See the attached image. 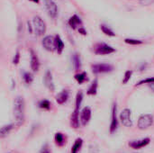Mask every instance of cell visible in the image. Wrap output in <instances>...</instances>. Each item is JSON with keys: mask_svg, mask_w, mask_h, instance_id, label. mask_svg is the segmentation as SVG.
Returning a JSON list of instances; mask_svg holds the SVG:
<instances>
[{"mask_svg": "<svg viewBox=\"0 0 154 153\" xmlns=\"http://www.w3.org/2000/svg\"><path fill=\"white\" fill-rule=\"evenodd\" d=\"M8 153H12V152H8Z\"/></svg>", "mask_w": 154, "mask_h": 153, "instance_id": "39", "label": "cell"}, {"mask_svg": "<svg viewBox=\"0 0 154 153\" xmlns=\"http://www.w3.org/2000/svg\"><path fill=\"white\" fill-rule=\"evenodd\" d=\"M69 26L72 28V29H77L78 27H82V22H81V19L77 15V14H74L73 16H71L69 20Z\"/></svg>", "mask_w": 154, "mask_h": 153, "instance_id": "15", "label": "cell"}, {"mask_svg": "<svg viewBox=\"0 0 154 153\" xmlns=\"http://www.w3.org/2000/svg\"><path fill=\"white\" fill-rule=\"evenodd\" d=\"M82 101H83V93L82 92H78V94L76 96V107L75 108L79 110Z\"/></svg>", "mask_w": 154, "mask_h": 153, "instance_id": "25", "label": "cell"}, {"mask_svg": "<svg viewBox=\"0 0 154 153\" xmlns=\"http://www.w3.org/2000/svg\"><path fill=\"white\" fill-rule=\"evenodd\" d=\"M91 109L88 106H85L80 113V123L83 126H86L91 119Z\"/></svg>", "mask_w": 154, "mask_h": 153, "instance_id": "10", "label": "cell"}, {"mask_svg": "<svg viewBox=\"0 0 154 153\" xmlns=\"http://www.w3.org/2000/svg\"><path fill=\"white\" fill-rule=\"evenodd\" d=\"M115 48L106 44V43H99L95 48V53L98 55H107L110 53L115 52Z\"/></svg>", "mask_w": 154, "mask_h": 153, "instance_id": "6", "label": "cell"}, {"mask_svg": "<svg viewBox=\"0 0 154 153\" xmlns=\"http://www.w3.org/2000/svg\"><path fill=\"white\" fill-rule=\"evenodd\" d=\"M132 75H133V71L132 70H127L125 73V77H124V79H123V84H126L130 80Z\"/></svg>", "mask_w": 154, "mask_h": 153, "instance_id": "29", "label": "cell"}, {"mask_svg": "<svg viewBox=\"0 0 154 153\" xmlns=\"http://www.w3.org/2000/svg\"><path fill=\"white\" fill-rule=\"evenodd\" d=\"M24 101L23 97L17 96L14 102V115L15 119V124L21 126L24 124Z\"/></svg>", "mask_w": 154, "mask_h": 153, "instance_id": "1", "label": "cell"}, {"mask_svg": "<svg viewBox=\"0 0 154 153\" xmlns=\"http://www.w3.org/2000/svg\"><path fill=\"white\" fill-rule=\"evenodd\" d=\"M40 153H51V150H50V147H49V145H48V144H45V145H43V147L42 148V150H41Z\"/></svg>", "mask_w": 154, "mask_h": 153, "instance_id": "32", "label": "cell"}, {"mask_svg": "<svg viewBox=\"0 0 154 153\" xmlns=\"http://www.w3.org/2000/svg\"><path fill=\"white\" fill-rule=\"evenodd\" d=\"M100 29H101V31H102L106 35H108V36H111V37L116 36V33H115L110 28H108V26H106V25L102 24V25L100 26Z\"/></svg>", "mask_w": 154, "mask_h": 153, "instance_id": "24", "label": "cell"}, {"mask_svg": "<svg viewBox=\"0 0 154 153\" xmlns=\"http://www.w3.org/2000/svg\"><path fill=\"white\" fill-rule=\"evenodd\" d=\"M42 46L43 48L48 51H53L56 50L55 48V38H53L51 35L45 36L42 40Z\"/></svg>", "mask_w": 154, "mask_h": 153, "instance_id": "9", "label": "cell"}, {"mask_svg": "<svg viewBox=\"0 0 154 153\" xmlns=\"http://www.w3.org/2000/svg\"><path fill=\"white\" fill-rule=\"evenodd\" d=\"M14 128V124H6V125H4L1 127V131H0V136L1 138H5L9 133L10 131Z\"/></svg>", "mask_w": 154, "mask_h": 153, "instance_id": "21", "label": "cell"}, {"mask_svg": "<svg viewBox=\"0 0 154 153\" xmlns=\"http://www.w3.org/2000/svg\"><path fill=\"white\" fill-rule=\"evenodd\" d=\"M55 48L56 50L58 51V53H61L63 49H64V43L61 40V38L60 37V35H56L55 36Z\"/></svg>", "mask_w": 154, "mask_h": 153, "instance_id": "17", "label": "cell"}, {"mask_svg": "<svg viewBox=\"0 0 154 153\" xmlns=\"http://www.w3.org/2000/svg\"><path fill=\"white\" fill-rule=\"evenodd\" d=\"M69 93L68 90H62L60 93H59L56 96V101L59 105H63L65 104L68 99H69Z\"/></svg>", "mask_w": 154, "mask_h": 153, "instance_id": "16", "label": "cell"}, {"mask_svg": "<svg viewBox=\"0 0 154 153\" xmlns=\"http://www.w3.org/2000/svg\"><path fill=\"white\" fill-rule=\"evenodd\" d=\"M79 33H81L82 35H87V31H86L83 27L79 28Z\"/></svg>", "mask_w": 154, "mask_h": 153, "instance_id": "35", "label": "cell"}, {"mask_svg": "<svg viewBox=\"0 0 154 153\" xmlns=\"http://www.w3.org/2000/svg\"><path fill=\"white\" fill-rule=\"evenodd\" d=\"M97 87H98V81H97V79L96 78V79L92 82L91 86L89 87V88H88L87 94L89 95V96H95V95H97Z\"/></svg>", "mask_w": 154, "mask_h": 153, "instance_id": "18", "label": "cell"}, {"mask_svg": "<svg viewBox=\"0 0 154 153\" xmlns=\"http://www.w3.org/2000/svg\"><path fill=\"white\" fill-rule=\"evenodd\" d=\"M79 110L77 109V108H75L74 112H73L72 115H71L70 125H71V127L74 128V129H78V128L79 127V121H80V120H79Z\"/></svg>", "mask_w": 154, "mask_h": 153, "instance_id": "13", "label": "cell"}, {"mask_svg": "<svg viewBox=\"0 0 154 153\" xmlns=\"http://www.w3.org/2000/svg\"><path fill=\"white\" fill-rule=\"evenodd\" d=\"M90 153H99V150L97 147H96L95 145H91L90 146V150H89Z\"/></svg>", "mask_w": 154, "mask_h": 153, "instance_id": "33", "label": "cell"}, {"mask_svg": "<svg viewBox=\"0 0 154 153\" xmlns=\"http://www.w3.org/2000/svg\"><path fill=\"white\" fill-rule=\"evenodd\" d=\"M120 121L122 124L125 127H132L133 126V120H132V112L128 108H125L120 114Z\"/></svg>", "mask_w": 154, "mask_h": 153, "instance_id": "4", "label": "cell"}, {"mask_svg": "<svg viewBox=\"0 0 154 153\" xmlns=\"http://www.w3.org/2000/svg\"><path fill=\"white\" fill-rule=\"evenodd\" d=\"M154 82V78H145V79H143L141 80L137 86H140V85H143V84H151V83H153Z\"/></svg>", "mask_w": 154, "mask_h": 153, "instance_id": "30", "label": "cell"}, {"mask_svg": "<svg viewBox=\"0 0 154 153\" xmlns=\"http://www.w3.org/2000/svg\"><path fill=\"white\" fill-rule=\"evenodd\" d=\"M44 84L47 87V88L49 90H51V92H53L55 90V87H54V83H53V78H52V75L51 73V71H47L45 73L44 76Z\"/></svg>", "mask_w": 154, "mask_h": 153, "instance_id": "12", "label": "cell"}, {"mask_svg": "<svg viewBox=\"0 0 154 153\" xmlns=\"http://www.w3.org/2000/svg\"><path fill=\"white\" fill-rule=\"evenodd\" d=\"M30 53H31V69H32L33 72H36V71L39 70V68H40L39 59H38L37 55L34 53L33 50H31Z\"/></svg>", "mask_w": 154, "mask_h": 153, "instance_id": "14", "label": "cell"}, {"mask_svg": "<svg viewBox=\"0 0 154 153\" xmlns=\"http://www.w3.org/2000/svg\"><path fill=\"white\" fill-rule=\"evenodd\" d=\"M150 142H151L150 138H144V139H142V140H139V141L130 142L129 146L134 150H140V149L147 146L150 143Z\"/></svg>", "mask_w": 154, "mask_h": 153, "instance_id": "11", "label": "cell"}, {"mask_svg": "<svg viewBox=\"0 0 154 153\" xmlns=\"http://www.w3.org/2000/svg\"><path fill=\"white\" fill-rule=\"evenodd\" d=\"M54 140H55V142L58 146H62L64 143H65V140H64V135L61 133H57L55 134V137H54Z\"/></svg>", "mask_w": 154, "mask_h": 153, "instance_id": "23", "label": "cell"}, {"mask_svg": "<svg viewBox=\"0 0 154 153\" xmlns=\"http://www.w3.org/2000/svg\"><path fill=\"white\" fill-rule=\"evenodd\" d=\"M82 144H83V140H82L81 138H78V139L75 141L73 146L71 147V153L79 152V151H80L81 147H82Z\"/></svg>", "mask_w": 154, "mask_h": 153, "instance_id": "19", "label": "cell"}, {"mask_svg": "<svg viewBox=\"0 0 154 153\" xmlns=\"http://www.w3.org/2000/svg\"><path fill=\"white\" fill-rule=\"evenodd\" d=\"M30 1H32V2H34V3H38V2H39V0H30Z\"/></svg>", "mask_w": 154, "mask_h": 153, "instance_id": "38", "label": "cell"}, {"mask_svg": "<svg viewBox=\"0 0 154 153\" xmlns=\"http://www.w3.org/2000/svg\"><path fill=\"white\" fill-rule=\"evenodd\" d=\"M152 124H153V116L152 115L146 114V115H142L139 117L137 126L140 130H145L151 127Z\"/></svg>", "mask_w": 154, "mask_h": 153, "instance_id": "2", "label": "cell"}, {"mask_svg": "<svg viewBox=\"0 0 154 153\" xmlns=\"http://www.w3.org/2000/svg\"><path fill=\"white\" fill-rule=\"evenodd\" d=\"M44 4L48 12V14L51 18H55L58 14V7L53 0H44Z\"/></svg>", "mask_w": 154, "mask_h": 153, "instance_id": "8", "label": "cell"}, {"mask_svg": "<svg viewBox=\"0 0 154 153\" xmlns=\"http://www.w3.org/2000/svg\"><path fill=\"white\" fill-rule=\"evenodd\" d=\"M75 79L78 81L79 84H83L84 82H86L88 80V76L86 72H82V73H79L77 75H75Z\"/></svg>", "mask_w": 154, "mask_h": 153, "instance_id": "22", "label": "cell"}, {"mask_svg": "<svg viewBox=\"0 0 154 153\" xmlns=\"http://www.w3.org/2000/svg\"><path fill=\"white\" fill-rule=\"evenodd\" d=\"M73 60V66H74V69L75 70H79L81 69V60H80V56L78 53H75L73 55L72 58Z\"/></svg>", "mask_w": 154, "mask_h": 153, "instance_id": "20", "label": "cell"}, {"mask_svg": "<svg viewBox=\"0 0 154 153\" xmlns=\"http://www.w3.org/2000/svg\"><path fill=\"white\" fill-rule=\"evenodd\" d=\"M152 2H154V0H141L140 3L141 4H143V5H151Z\"/></svg>", "mask_w": 154, "mask_h": 153, "instance_id": "34", "label": "cell"}, {"mask_svg": "<svg viewBox=\"0 0 154 153\" xmlns=\"http://www.w3.org/2000/svg\"><path fill=\"white\" fill-rule=\"evenodd\" d=\"M19 61H20V52H19V50H17L16 53H15V55H14V57L13 63L14 65H17L19 63Z\"/></svg>", "mask_w": 154, "mask_h": 153, "instance_id": "31", "label": "cell"}, {"mask_svg": "<svg viewBox=\"0 0 154 153\" xmlns=\"http://www.w3.org/2000/svg\"><path fill=\"white\" fill-rule=\"evenodd\" d=\"M32 23H33V29L35 31V33L38 36H42L45 33L46 24L40 16H34L32 20Z\"/></svg>", "mask_w": 154, "mask_h": 153, "instance_id": "3", "label": "cell"}, {"mask_svg": "<svg viewBox=\"0 0 154 153\" xmlns=\"http://www.w3.org/2000/svg\"><path fill=\"white\" fill-rule=\"evenodd\" d=\"M117 106L116 103H114L112 107V120L110 124V133L113 134L116 132L118 128V120H117Z\"/></svg>", "mask_w": 154, "mask_h": 153, "instance_id": "7", "label": "cell"}, {"mask_svg": "<svg viewBox=\"0 0 154 153\" xmlns=\"http://www.w3.org/2000/svg\"><path fill=\"white\" fill-rule=\"evenodd\" d=\"M23 80H24V82H25L26 84L30 85V84L32 82V80H33V76H32V73H30V72H25V73L23 74Z\"/></svg>", "mask_w": 154, "mask_h": 153, "instance_id": "27", "label": "cell"}, {"mask_svg": "<svg viewBox=\"0 0 154 153\" xmlns=\"http://www.w3.org/2000/svg\"><path fill=\"white\" fill-rule=\"evenodd\" d=\"M114 69L113 66L107 63H100V64H94L92 66V71L95 74L100 73H107L111 72Z\"/></svg>", "mask_w": 154, "mask_h": 153, "instance_id": "5", "label": "cell"}, {"mask_svg": "<svg viewBox=\"0 0 154 153\" xmlns=\"http://www.w3.org/2000/svg\"><path fill=\"white\" fill-rule=\"evenodd\" d=\"M39 107L42 108V109H45V110H50L51 108V103L50 101L44 99V100H42L39 102Z\"/></svg>", "mask_w": 154, "mask_h": 153, "instance_id": "26", "label": "cell"}, {"mask_svg": "<svg viewBox=\"0 0 154 153\" xmlns=\"http://www.w3.org/2000/svg\"><path fill=\"white\" fill-rule=\"evenodd\" d=\"M149 87L152 88V90H153V92H154V82L153 83H151V84H149Z\"/></svg>", "mask_w": 154, "mask_h": 153, "instance_id": "37", "label": "cell"}, {"mask_svg": "<svg viewBox=\"0 0 154 153\" xmlns=\"http://www.w3.org/2000/svg\"><path fill=\"white\" fill-rule=\"evenodd\" d=\"M125 41L128 44H131V45H139V44H142L143 43V41L141 40H135V39H125Z\"/></svg>", "mask_w": 154, "mask_h": 153, "instance_id": "28", "label": "cell"}, {"mask_svg": "<svg viewBox=\"0 0 154 153\" xmlns=\"http://www.w3.org/2000/svg\"><path fill=\"white\" fill-rule=\"evenodd\" d=\"M27 24H28V30H29V31H30V32L32 33V26H31L30 22H28V23H27Z\"/></svg>", "mask_w": 154, "mask_h": 153, "instance_id": "36", "label": "cell"}]
</instances>
